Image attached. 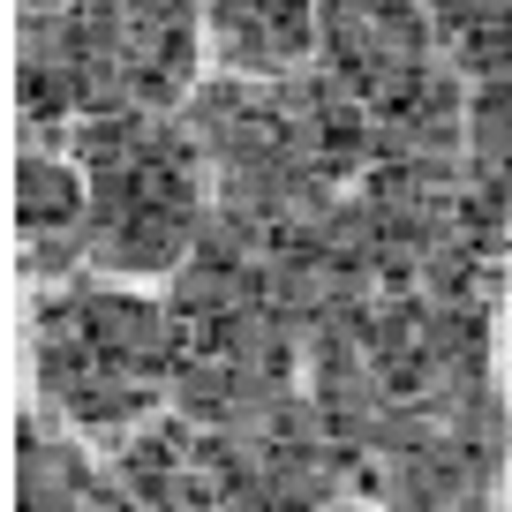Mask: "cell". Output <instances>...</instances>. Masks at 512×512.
Here are the masks:
<instances>
[{
  "instance_id": "52a82bcc",
  "label": "cell",
  "mask_w": 512,
  "mask_h": 512,
  "mask_svg": "<svg viewBox=\"0 0 512 512\" xmlns=\"http://www.w3.org/2000/svg\"><path fill=\"white\" fill-rule=\"evenodd\" d=\"M437 46L467 68V83L512 76V0H422Z\"/></svg>"
},
{
  "instance_id": "5b68a950",
  "label": "cell",
  "mask_w": 512,
  "mask_h": 512,
  "mask_svg": "<svg viewBox=\"0 0 512 512\" xmlns=\"http://www.w3.org/2000/svg\"><path fill=\"white\" fill-rule=\"evenodd\" d=\"M234 76H294L317 46V0H196Z\"/></svg>"
},
{
  "instance_id": "3957f363",
  "label": "cell",
  "mask_w": 512,
  "mask_h": 512,
  "mask_svg": "<svg viewBox=\"0 0 512 512\" xmlns=\"http://www.w3.org/2000/svg\"><path fill=\"white\" fill-rule=\"evenodd\" d=\"M430 46H437V23L422 0H317L324 76L362 113H384V106H400L407 91H422L437 76Z\"/></svg>"
},
{
  "instance_id": "6da1fadb",
  "label": "cell",
  "mask_w": 512,
  "mask_h": 512,
  "mask_svg": "<svg viewBox=\"0 0 512 512\" xmlns=\"http://www.w3.org/2000/svg\"><path fill=\"white\" fill-rule=\"evenodd\" d=\"M31 362L61 422L121 437L181 377V324L121 287H61L31 317Z\"/></svg>"
},
{
  "instance_id": "8992f818",
  "label": "cell",
  "mask_w": 512,
  "mask_h": 512,
  "mask_svg": "<svg viewBox=\"0 0 512 512\" xmlns=\"http://www.w3.org/2000/svg\"><path fill=\"white\" fill-rule=\"evenodd\" d=\"M512 189V76H490L467 91V219L505 211Z\"/></svg>"
},
{
  "instance_id": "277c9868",
  "label": "cell",
  "mask_w": 512,
  "mask_h": 512,
  "mask_svg": "<svg viewBox=\"0 0 512 512\" xmlns=\"http://www.w3.org/2000/svg\"><path fill=\"white\" fill-rule=\"evenodd\" d=\"M16 241H23V272L61 279L91 256V181H83L76 151L31 144L16 166Z\"/></svg>"
},
{
  "instance_id": "7a4b0ae2",
  "label": "cell",
  "mask_w": 512,
  "mask_h": 512,
  "mask_svg": "<svg viewBox=\"0 0 512 512\" xmlns=\"http://www.w3.org/2000/svg\"><path fill=\"white\" fill-rule=\"evenodd\" d=\"M91 181V256L106 272H174L204 241V144L159 113H106L76 136Z\"/></svg>"
}]
</instances>
